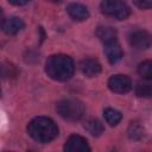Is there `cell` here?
Listing matches in <instances>:
<instances>
[{"label": "cell", "mask_w": 152, "mask_h": 152, "mask_svg": "<svg viewBox=\"0 0 152 152\" xmlns=\"http://www.w3.org/2000/svg\"><path fill=\"white\" fill-rule=\"evenodd\" d=\"M75 71V64L71 57L66 55H52L45 63V72L55 81L64 82L71 78Z\"/></svg>", "instance_id": "6da1fadb"}, {"label": "cell", "mask_w": 152, "mask_h": 152, "mask_svg": "<svg viewBox=\"0 0 152 152\" xmlns=\"http://www.w3.org/2000/svg\"><path fill=\"white\" fill-rule=\"evenodd\" d=\"M27 133L33 140L46 144L52 141L58 135V127L50 118L38 116L28 122Z\"/></svg>", "instance_id": "7a4b0ae2"}, {"label": "cell", "mask_w": 152, "mask_h": 152, "mask_svg": "<svg viewBox=\"0 0 152 152\" xmlns=\"http://www.w3.org/2000/svg\"><path fill=\"white\" fill-rule=\"evenodd\" d=\"M56 110L61 118L69 121H77L84 114V104L77 99H64L57 102Z\"/></svg>", "instance_id": "3957f363"}, {"label": "cell", "mask_w": 152, "mask_h": 152, "mask_svg": "<svg viewBox=\"0 0 152 152\" xmlns=\"http://www.w3.org/2000/svg\"><path fill=\"white\" fill-rule=\"evenodd\" d=\"M100 8L104 15L116 20H124L131 13L129 6L124 0H103Z\"/></svg>", "instance_id": "277c9868"}, {"label": "cell", "mask_w": 152, "mask_h": 152, "mask_svg": "<svg viewBox=\"0 0 152 152\" xmlns=\"http://www.w3.org/2000/svg\"><path fill=\"white\" fill-rule=\"evenodd\" d=\"M128 42L135 50H147L151 46V36L145 30H135L129 33Z\"/></svg>", "instance_id": "5b68a950"}, {"label": "cell", "mask_w": 152, "mask_h": 152, "mask_svg": "<svg viewBox=\"0 0 152 152\" xmlns=\"http://www.w3.org/2000/svg\"><path fill=\"white\" fill-rule=\"evenodd\" d=\"M108 88L116 94H125L132 89V81L126 75H114L108 80Z\"/></svg>", "instance_id": "8992f818"}, {"label": "cell", "mask_w": 152, "mask_h": 152, "mask_svg": "<svg viewBox=\"0 0 152 152\" xmlns=\"http://www.w3.org/2000/svg\"><path fill=\"white\" fill-rule=\"evenodd\" d=\"M64 151L66 152H89L90 147L88 145V141L77 134L70 135L68 140L64 144Z\"/></svg>", "instance_id": "52a82bcc"}, {"label": "cell", "mask_w": 152, "mask_h": 152, "mask_svg": "<svg viewBox=\"0 0 152 152\" xmlns=\"http://www.w3.org/2000/svg\"><path fill=\"white\" fill-rule=\"evenodd\" d=\"M80 69L87 77H94L101 72V64L95 58H83L80 62Z\"/></svg>", "instance_id": "ba28073f"}, {"label": "cell", "mask_w": 152, "mask_h": 152, "mask_svg": "<svg viewBox=\"0 0 152 152\" xmlns=\"http://www.w3.org/2000/svg\"><path fill=\"white\" fill-rule=\"evenodd\" d=\"M66 12L68 14L77 21H83L86 19H88L89 17V11L88 8L82 5V4H77V2H71L66 6Z\"/></svg>", "instance_id": "9c48e42d"}, {"label": "cell", "mask_w": 152, "mask_h": 152, "mask_svg": "<svg viewBox=\"0 0 152 152\" xmlns=\"http://www.w3.org/2000/svg\"><path fill=\"white\" fill-rule=\"evenodd\" d=\"M104 53H106V57L109 63H112V64L118 63L122 58V50H121L118 40L106 43L104 44Z\"/></svg>", "instance_id": "30bf717a"}, {"label": "cell", "mask_w": 152, "mask_h": 152, "mask_svg": "<svg viewBox=\"0 0 152 152\" xmlns=\"http://www.w3.org/2000/svg\"><path fill=\"white\" fill-rule=\"evenodd\" d=\"M25 27V24L21 18L19 17H10L6 20H4L2 30L7 34H17Z\"/></svg>", "instance_id": "8fae6325"}, {"label": "cell", "mask_w": 152, "mask_h": 152, "mask_svg": "<svg viewBox=\"0 0 152 152\" xmlns=\"http://www.w3.org/2000/svg\"><path fill=\"white\" fill-rule=\"evenodd\" d=\"M96 36L103 44H106V43L116 40L118 33H116V30L112 26H99L96 30Z\"/></svg>", "instance_id": "7c38bea8"}, {"label": "cell", "mask_w": 152, "mask_h": 152, "mask_svg": "<svg viewBox=\"0 0 152 152\" xmlns=\"http://www.w3.org/2000/svg\"><path fill=\"white\" fill-rule=\"evenodd\" d=\"M84 128L94 137H100L104 132L103 124L97 119H88L84 124Z\"/></svg>", "instance_id": "4fadbf2b"}, {"label": "cell", "mask_w": 152, "mask_h": 152, "mask_svg": "<svg viewBox=\"0 0 152 152\" xmlns=\"http://www.w3.org/2000/svg\"><path fill=\"white\" fill-rule=\"evenodd\" d=\"M127 133H128V138L131 140H134V141H138V140H141L145 135V129L144 127L138 122V121H132L128 126V129H127Z\"/></svg>", "instance_id": "5bb4252c"}, {"label": "cell", "mask_w": 152, "mask_h": 152, "mask_svg": "<svg viewBox=\"0 0 152 152\" xmlns=\"http://www.w3.org/2000/svg\"><path fill=\"white\" fill-rule=\"evenodd\" d=\"M103 116H104V120L107 121V124L110 126H116L122 119L121 113L113 108H106L103 112Z\"/></svg>", "instance_id": "9a60e30c"}, {"label": "cell", "mask_w": 152, "mask_h": 152, "mask_svg": "<svg viewBox=\"0 0 152 152\" xmlns=\"http://www.w3.org/2000/svg\"><path fill=\"white\" fill-rule=\"evenodd\" d=\"M17 69L15 66L7 62V61H0V78H11L15 77Z\"/></svg>", "instance_id": "2e32d148"}, {"label": "cell", "mask_w": 152, "mask_h": 152, "mask_svg": "<svg viewBox=\"0 0 152 152\" xmlns=\"http://www.w3.org/2000/svg\"><path fill=\"white\" fill-rule=\"evenodd\" d=\"M135 94L139 97H150L152 95V86L148 80L140 81L135 86Z\"/></svg>", "instance_id": "e0dca14e"}, {"label": "cell", "mask_w": 152, "mask_h": 152, "mask_svg": "<svg viewBox=\"0 0 152 152\" xmlns=\"http://www.w3.org/2000/svg\"><path fill=\"white\" fill-rule=\"evenodd\" d=\"M138 72L144 80H151L152 78V62L151 61H144L138 66Z\"/></svg>", "instance_id": "ac0fdd59"}, {"label": "cell", "mask_w": 152, "mask_h": 152, "mask_svg": "<svg viewBox=\"0 0 152 152\" xmlns=\"http://www.w3.org/2000/svg\"><path fill=\"white\" fill-rule=\"evenodd\" d=\"M134 5L141 10H148L152 6V0H133Z\"/></svg>", "instance_id": "d6986e66"}, {"label": "cell", "mask_w": 152, "mask_h": 152, "mask_svg": "<svg viewBox=\"0 0 152 152\" xmlns=\"http://www.w3.org/2000/svg\"><path fill=\"white\" fill-rule=\"evenodd\" d=\"M28 1L30 0H8V2L12 4V5H14V6H23V5L27 4Z\"/></svg>", "instance_id": "ffe728a7"}, {"label": "cell", "mask_w": 152, "mask_h": 152, "mask_svg": "<svg viewBox=\"0 0 152 152\" xmlns=\"http://www.w3.org/2000/svg\"><path fill=\"white\" fill-rule=\"evenodd\" d=\"M2 24H4V12L0 8V27H2Z\"/></svg>", "instance_id": "44dd1931"}, {"label": "cell", "mask_w": 152, "mask_h": 152, "mask_svg": "<svg viewBox=\"0 0 152 152\" xmlns=\"http://www.w3.org/2000/svg\"><path fill=\"white\" fill-rule=\"evenodd\" d=\"M49 1H51V2H62L63 0H49Z\"/></svg>", "instance_id": "7402d4cb"}]
</instances>
